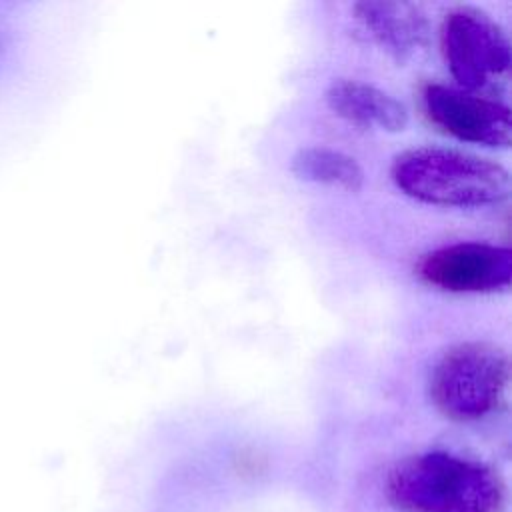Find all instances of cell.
<instances>
[{
	"mask_svg": "<svg viewBox=\"0 0 512 512\" xmlns=\"http://www.w3.org/2000/svg\"><path fill=\"white\" fill-rule=\"evenodd\" d=\"M440 50L458 88L472 94L506 80L510 72L506 32L476 8L460 6L444 16Z\"/></svg>",
	"mask_w": 512,
	"mask_h": 512,
	"instance_id": "4",
	"label": "cell"
},
{
	"mask_svg": "<svg viewBox=\"0 0 512 512\" xmlns=\"http://www.w3.org/2000/svg\"><path fill=\"white\" fill-rule=\"evenodd\" d=\"M426 116L446 134L480 146L506 148L512 138L510 108L446 84H428L422 92Z\"/></svg>",
	"mask_w": 512,
	"mask_h": 512,
	"instance_id": "6",
	"label": "cell"
},
{
	"mask_svg": "<svg viewBox=\"0 0 512 512\" xmlns=\"http://www.w3.org/2000/svg\"><path fill=\"white\" fill-rule=\"evenodd\" d=\"M328 108L346 122L384 132H400L408 124V112L388 92L352 78L332 80L326 88Z\"/></svg>",
	"mask_w": 512,
	"mask_h": 512,
	"instance_id": "8",
	"label": "cell"
},
{
	"mask_svg": "<svg viewBox=\"0 0 512 512\" xmlns=\"http://www.w3.org/2000/svg\"><path fill=\"white\" fill-rule=\"evenodd\" d=\"M388 502L400 512H504L506 486L484 462L444 450L396 462L384 480Z\"/></svg>",
	"mask_w": 512,
	"mask_h": 512,
	"instance_id": "1",
	"label": "cell"
},
{
	"mask_svg": "<svg viewBox=\"0 0 512 512\" xmlns=\"http://www.w3.org/2000/svg\"><path fill=\"white\" fill-rule=\"evenodd\" d=\"M0 48H2V44H0Z\"/></svg>",
	"mask_w": 512,
	"mask_h": 512,
	"instance_id": "10",
	"label": "cell"
},
{
	"mask_svg": "<svg viewBox=\"0 0 512 512\" xmlns=\"http://www.w3.org/2000/svg\"><path fill=\"white\" fill-rule=\"evenodd\" d=\"M418 274L446 292H496L512 280V252L488 242H458L428 252Z\"/></svg>",
	"mask_w": 512,
	"mask_h": 512,
	"instance_id": "5",
	"label": "cell"
},
{
	"mask_svg": "<svg viewBox=\"0 0 512 512\" xmlns=\"http://www.w3.org/2000/svg\"><path fill=\"white\" fill-rule=\"evenodd\" d=\"M290 170L304 182L344 188L350 192L360 190L364 184L360 164L352 156L328 146L300 148L290 160Z\"/></svg>",
	"mask_w": 512,
	"mask_h": 512,
	"instance_id": "9",
	"label": "cell"
},
{
	"mask_svg": "<svg viewBox=\"0 0 512 512\" xmlns=\"http://www.w3.org/2000/svg\"><path fill=\"white\" fill-rule=\"evenodd\" d=\"M356 18L374 42L394 60H408L428 38V20L420 6L410 2H360Z\"/></svg>",
	"mask_w": 512,
	"mask_h": 512,
	"instance_id": "7",
	"label": "cell"
},
{
	"mask_svg": "<svg viewBox=\"0 0 512 512\" xmlns=\"http://www.w3.org/2000/svg\"><path fill=\"white\" fill-rule=\"evenodd\" d=\"M390 174L406 196L436 206H488L510 194L504 166L452 148H410L394 158Z\"/></svg>",
	"mask_w": 512,
	"mask_h": 512,
	"instance_id": "2",
	"label": "cell"
},
{
	"mask_svg": "<svg viewBox=\"0 0 512 512\" xmlns=\"http://www.w3.org/2000/svg\"><path fill=\"white\" fill-rule=\"evenodd\" d=\"M510 364L502 348L488 342H462L448 348L430 376V398L454 422L486 418L504 400Z\"/></svg>",
	"mask_w": 512,
	"mask_h": 512,
	"instance_id": "3",
	"label": "cell"
}]
</instances>
